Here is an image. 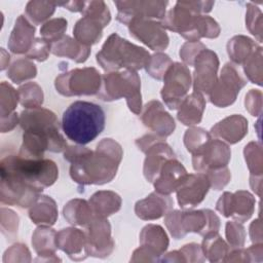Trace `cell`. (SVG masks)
<instances>
[{
  "mask_svg": "<svg viewBox=\"0 0 263 263\" xmlns=\"http://www.w3.org/2000/svg\"><path fill=\"white\" fill-rule=\"evenodd\" d=\"M123 156L121 145L111 138L102 139L95 150L83 145L69 146L64 158L70 165V177L79 185H104L111 182Z\"/></svg>",
  "mask_w": 263,
  "mask_h": 263,
  "instance_id": "6da1fadb",
  "label": "cell"
},
{
  "mask_svg": "<svg viewBox=\"0 0 263 263\" xmlns=\"http://www.w3.org/2000/svg\"><path fill=\"white\" fill-rule=\"evenodd\" d=\"M105 112L95 103L76 101L63 113L62 129L66 137L78 145L96 140L105 128Z\"/></svg>",
  "mask_w": 263,
  "mask_h": 263,
  "instance_id": "7a4b0ae2",
  "label": "cell"
},
{
  "mask_svg": "<svg viewBox=\"0 0 263 263\" xmlns=\"http://www.w3.org/2000/svg\"><path fill=\"white\" fill-rule=\"evenodd\" d=\"M151 54L144 47L136 45L120 37L117 33L111 34L101 50L97 53V63L106 72L123 70L138 71L146 68Z\"/></svg>",
  "mask_w": 263,
  "mask_h": 263,
  "instance_id": "3957f363",
  "label": "cell"
},
{
  "mask_svg": "<svg viewBox=\"0 0 263 263\" xmlns=\"http://www.w3.org/2000/svg\"><path fill=\"white\" fill-rule=\"evenodd\" d=\"M0 171L15 175L40 192L53 185L59 177V168L51 159L25 158L20 154L3 157Z\"/></svg>",
  "mask_w": 263,
  "mask_h": 263,
  "instance_id": "277c9868",
  "label": "cell"
},
{
  "mask_svg": "<svg viewBox=\"0 0 263 263\" xmlns=\"http://www.w3.org/2000/svg\"><path fill=\"white\" fill-rule=\"evenodd\" d=\"M98 97L105 102L124 98L128 109L136 115L142 112L141 80L137 71L121 70L102 75V84Z\"/></svg>",
  "mask_w": 263,
  "mask_h": 263,
  "instance_id": "5b68a950",
  "label": "cell"
},
{
  "mask_svg": "<svg viewBox=\"0 0 263 263\" xmlns=\"http://www.w3.org/2000/svg\"><path fill=\"white\" fill-rule=\"evenodd\" d=\"M164 224L175 239H181L188 233L206 235L219 232L220 219L217 214L210 210H171L164 216Z\"/></svg>",
  "mask_w": 263,
  "mask_h": 263,
  "instance_id": "8992f818",
  "label": "cell"
},
{
  "mask_svg": "<svg viewBox=\"0 0 263 263\" xmlns=\"http://www.w3.org/2000/svg\"><path fill=\"white\" fill-rule=\"evenodd\" d=\"M20 125L24 132L32 133L45 139L50 146V152L65 151L67 143L60 132L57 115L45 108L25 109L20 114Z\"/></svg>",
  "mask_w": 263,
  "mask_h": 263,
  "instance_id": "52a82bcc",
  "label": "cell"
},
{
  "mask_svg": "<svg viewBox=\"0 0 263 263\" xmlns=\"http://www.w3.org/2000/svg\"><path fill=\"white\" fill-rule=\"evenodd\" d=\"M102 75L93 67L76 68L60 73L54 80L57 91L64 97L98 95Z\"/></svg>",
  "mask_w": 263,
  "mask_h": 263,
  "instance_id": "ba28073f",
  "label": "cell"
},
{
  "mask_svg": "<svg viewBox=\"0 0 263 263\" xmlns=\"http://www.w3.org/2000/svg\"><path fill=\"white\" fill-rule=\"evenodd\" d=\"M192 79L189 68L181 63H173L164 74L160 96L170 110H177L188 96Z\"/></svg>",
  "mask_w": 263,
  "mask_h": 263,
  "instance_id": "9c48e42d",
  "label": "cell"
},
{
  "mask_svg": "<svg viewBox=\"0 0 263 263\" xmlns=\"http://www.w3.org/2000/svg\"><path fill=\"white\" fill-rule=\"evenodd\" d=\"M246 83L247 81L240 76L236 67L227 63L222 68L220 76L208 95L209 100L216 107H228L236 101L237 95Z\"/></svg>",
  "mask_w": 263,
  "mask_h": 263,
  "instance_id": "30bf717a",
  "label": "cell"
},
{
  "mask_svg": "<svg viewBox=\"0 0 263 263\" xmlns=\"http://www.w3.org/2000/svg\"><path fill=\"white\" fill-rule=\"evenodd\" d=\"M0 201L2 204L31 208L41 195L40 191L15 175L4 171H0Z\"/></svg>",
  "mask_w": 263,
  "mask_h": 263,
  "instance_id": "8fae6325",
  "label": "cell"
},
{
  "mask_svg": "<svg viewBox=\"0 0 263 263\" xmlns=\"http://www.w3.org/2000/svg\"><path fill=\"white\" fill-rule=\"evenodd\" d=\"M140 247L134 251L132 262H155L168 247V237L164 229L155 224H148L141 230Z\"/></svg>",
  "mask_w": 263,
  "mask_h": 263,
  "instance_id": "7c38bea8",
  "label": "cell"
},
{
  "mask_svg": "<svg viewBox=\"0 0 263 263\" xmlns=\"http://www.w3.org/2000/svg\"><path fill=\"white\" fill-rule=\"evenodd\" d=\"M231 158L229 146L218 139L211 138L192 153V166L197 173H208L227 166Z\"/></svg>",
  "mask_w": 263,
  "mask_h": 263,
  "instance_id": "4fadbf2b",
  "label": "cell"
},
{
  "mask_svg": "<svg viewBox=\"0 0 263 263\" xmlns=\"http://www.w3.org/2000/svg\"><path fill=\"white\" fill-rule=\"evenodd\" d=\"M117 7L116 20L128 25L133 20H155L161 21L166 13L167 1L160 0H132V1H115Z\"/></svg>",
  "mask_w": 263,
  "mask_h": 263,
  "instance_id": "5bb4252c",
  "label": "cell"
},
{
  "mask_svg": "<svg viewBox=\"0 0 263 263\" xmlns=\"http://www.w3.org/2000/svg\"><path fill=\"white\" fill-rule=\"evenodd\" d=\"M255 197L249 191L239 190L234 193L224 192L216 202V210L226 218L243 223L255 211Z\"/></svg>",
  "mask_w": 263,
  "mask_h": 263,
  "instance_id": "9a60e30c",
  "label": "cell"
},
{
  "mask_svg": "<svg viewBox=\"0 0 263 263\" xmlns=\"http://www.w3.org/2000/svg\"><path fill=\"white\" fill-rule=\"evenodd\" d=\"M85 227L86 255L97 258L108 257L115 248L114 239L111 236V225L109 221L107 219L93 218Z\"/></svg>",
  "mask_w": 263,
  "mask_h": 263,
  "instance_id": "2e32d148",
  "label": "cell"
},
{
  "mask_svg": "<svg viewBox=\"0 0 263 263\" xmlns=\"http://www.w3.org/2000/svg\"><path fill=\"white\" fill-rule=\"evenodd\" d=\"M219 59L215 51L204 48L194 61L193 90L202 95H209L218 79Z\"/></svg>",
  "mask_w": 263,
  "mask_h": 263,
  "instance_id": "e0dca14e",
  "label": "cell"
},
{
  "mask_svg": "<svg viewBox=\"0 0 263 263\" xmlns=\"http://www.w3.org/2000/svg\"><path fill=\"white\" fill-rule=\"evenodd\" d=\"M127 28L130 36L154 51L163 50L168 46V35L159 21L133 20Z\"/></svg>",
  "mask_w": 263,
  "mask_h": 263,
  "instance_id": "ac0fdd59",
  "label": "cell"
},
{
  "mask_svg": "<svg viewBox=\"0 0 263 263\" xmlns=\"http://www.w3.org/2000/svg\"><path fill=\"white\" fill-rule=\"evenodd\" d=\"M210 188V181L205 174H187L176 190L179 205L183 210L195 208L202 202Z\"/></svg>",
  "mask_w": 263,
  "mask_h": 263,
  "instance_id": "d6986e66",
  "label": "cell"
},
{
  "mask_svg": "<svg viewBox=\"0 0 263 263\" xmlns=\"http://www.w3.org/2000/svg\"><path fill=\"white\" fill-rule=\"evenodd\" d=\"M141 121L153 134L162 139L171 136L176 128L174 118L157 100H152L144 106L143 112H141Z\"/></svg>",
  "mask_w": 263,
  "mask_h": 263,
  "instance_id": "ffe728a7",
  "label": "cell"
},
{
  "mask_svg": "<svg viewBox=\"0 0 263 263\" xmlns=\"http://www.w3.org/2000/svg\"><path fill=\"white\" fill-rule=\"evenodd\" d=\"M188 5L187 1H177L175 6L170 9L160 21L164 29L180 34L183 38L191 32L197 16Z\"/></svg>",
  "mask_w": 263,
  "mask_h": 263,
  "instance_id": "44dd1931",
  "label": "cell"
},
{
  "mask_svg": "<svg viewBox=\"0 0 263 263\" xmlns=\"http://www.w3.org/2000/svg\"><path fill=\"white\" fill-rule=\"evenodd\" d=\"M143 153L146 154L143 174L145 179L150 183H153V181L156 179L164 162L176 157L175 152L163 139H159L149 145L143 151Z\"/></svg>",
  "mask_w": 263,
  "mask_h": 263,
  "instance_id": "7402d4cb",
  "label": "cell"
},
{
  "mask_svg": "<svg viewBox=\"0 0 263 263\" xmlns=\"http://www.w3.org/2000/svg\"><path fill=\"white\" fill-rule=\"evenodd\" d=\"M248 120L242 115H230L212 126L210 135L227 144H236L248 134Z\"/></svg>",
  "mask_w": 263,
  "mask_h": 263,
  "instance_id": "603a6c76",
  "label": "cell"
},
{
  "mask_svg": "<svg viewBox=\"0 0 263 263\" xmlns=\"http://www.w3.org/2000/svg\"><path fill=\"white\" fill-rule=\"evenodd\" d=\"M174 201L170 195L152 192L135 204V214L144 221L157 220L172 210Z\"/></svg>",
  "mask_w": 263,
  "mask_h": 263,
  "instance_id": "cb8c5ba5",
  "label": "cell"
},
{
  "mask_svg": "<svg viewBox=\"0 0 263 263\" xmlns=\"http://www.w3.org/2000/svg\"><path fill=\"white\" fill-rule=\"evenodd\" d=\"M187 174L184 165L176 157L168 159L161 166L158 176L153 181L155 191L170 195L177 190Z\"/></svg>",
  "mask_w": 263,
  "mask_h": 263,
  "instance_id": "d4e9b609",
  "label": "cell"
},
{
  "mask_svg": "<svg viewBox=\"0 0 263 263\" xmlns=\"http://www.w3.org/2000/svg\"><path fill=\"white\" fill-rule=\"evenodd\" d=\"M55 243L57 248L66 253L72 260L80 261L87 257L85 253V233L78 228L67 227L58 231Z\"/></svg>",
  "mask_w": 263,
  "mask_h": 263,
  "instance_id": "484cf974",
  "label": "cell"
},
{
  "mask_svg": "<svg viewBox=\"0 0 263 263\" xmlns=\"http://www.w3.org/2000/svg\"><path fill=\"white\" fill-rule=\"evenodd\" d=\"M35 31L25 15H18L8 39V49L14 54H26L33 44Z\"/></svg>",
  "mask_w": 263,
  "mask_h": 263,
  "instance_id": "4316f807",
  "label": "cell"
},
{
  "mask_svg": "<svg viewBox=\"0 0 263 263\" xmlns=\"http://www.w3.org/2000/svg\"><path fill=\"white\" fill-rule=\"evenodd\" d=\"M57 232L50 226L39 225L32 234V246L38 255L35 261H61L55 256Z\"/></svg>",
  "mask_w": 263,
  "mask_h": 263,
  "instance_id": "83f0119b",
  "label": "cell"
},
{
  "mask_svg": "<svg viewBox=\"0 0 263 263\" xmlns=\"http://www.w3.org/2000/svg\"><path fill=\"white\" fill-rule=\"evenodd\" d=\"M205 109V99L202 93L193 91L188 95L178 108V120L187 126L200 123Z\"/></svg>",
  "mask_w": 263,
  "mask_h": 263,
  "instance_id": "f1b7e54d",
  "label": "cell"
},
{
  "mask_svg": "<svg viewBox=\"0 0 263 263\" xmlns=\"http://www.w3.org/2000/svg\"><path fill=\"white\" fill-rule=\"evenodd\" d=\"M95 218L107 219L117 213L121 208V197L114 191L100 190L95 192L88 199Z\"/></svg>",
  "mask_w": 263,
  "mask_h": 263,
  "instance_id": "f546056e",
  "label": "cell"
},
{
  "mask_svg": "<svg viewBox=\"0 0 263 263\" xmlns=\"http://www.w3.org/2000/svg\"><path fill=\"white\" fill-rule=\"evenodd\" d=\"M51 52L57 57H66L75 63H84L90 54V47L65 35L62 39L51 44Z\"/></svg>",
  "mask_w": 263,
  "mask_h": 263,
  "instance_id": "4dcf8cb0",
  "label": "cell"
},
{
  "mask_svg": "<svg viewBox=\"0 0 263 263\" xmlns=\"http://www.w3.org/2000/svg\"><path fill=\"white\" fill-rule=\"evenodd\" d=\"M58 208L53 198L40 195L29 210V217L36 225L52 226L58 220Z\"/></svg>",
  "mask_w": 263,
  "mask_h": 263,
  "instance_id": "1f68e13d",
  "label": "cell"
},
{
  "mask_svg": "<svg viewBox=\"0 0 263 263\" xmlns=\"http://www.w3.org/2000/svg\"><path fill=\"white\" fill-rule=\"evenodd\" d=\"M104 28L105 27L97 20L88 16H82L76 22L73 28L74 39L81 44L90 47L101 40Z\"/></svg>",
  "mask_w": 263,
  "mask_h": 263,
  "instance_id": "d6a6232c",
  "label": "cell"
},
{
  "mask_svg": "<svg viewBox=\"0 0 263 263\" xmlns=\"http://www.w3.org/2000/svg\"><path fill=\"white\" fill-rule=\"evenodd\" d=\"M63 214L68 223L77 226H86L95 218L89 202L81 198L69 200L63 209Z\"/></svg>",
  "mask_w": 263,
  "mask_h": 263,
  "instance_id": "836d02e7",
  "label": "cell"
},
{
  "mask_svg": "<svg viewBox=\"0 0 263 263\" xmlns=\"http://www.w3.org/2000/svg\"><path fill=\"white\" fill-rule=\"evenodd\" d=\"M258 47L259 46L253 39L243 35H236L229 39L227 43V53L234 64L240 65L243 64Z\"/></svg>",
  "mask_w": 263,
  "mask_h": 263,
  "instance_id": "e575fe53",
  "label": "cell"
},
{
  "mask_svg": "<svg viewBox=\"0 0 263 263\" xmlns=\"http://www.w3.org/2000/svg\"><path fill=\"white\" fill-rule=\"evenodd\" d=\"M201 249L205 260H209L210 262L224 261L225 257L230 251V247L222 239L218 232L204 235Z\"/></svg>",
  "mask_w": 263,
  "mask_h": 263,
  "instance_id": "d590c367",
  "label": "cell"
},
{
  "mask_svg": "<svg viewBox=\"0 0 263 263\" xmlns=\"http://www.w3.org/2000/svg\"><path fill=\"white\" fill-rule=\"evenodd\" d=\"M220 26L213 17L200 14L197 16L193 29L185 39L190 42H197L201 38L215 39L220 35Z\"/></svg>",
  "mask_w": 263,
  "mask_h": 263,
  "instance_id": "8d00e7d4",
  "label": "cell"
},
{
  "mask_svg": "<svg viewBox=\"0 0 263 263\" xmlns=\"http://www.w3.org/2000/svg\"><path fill=\"white\" fill-rule=\"evenodd\" d=\"M55 7V2L31 0L26 5L25 16L32 25L44 24L54 13Z\"/></svg>",
  "mask_w": 263,
  "mask_h": 263,
  "instance_id": "74e56055",
  "label": "cell"
},
{
  "mask_svg": "<svg viewBox=\"0 0 263 263\" xmlns=\"http://www.w3.org/2000/svg\"><path fill=\"white\" fill-rule=\"evenodd\" d=\"M36 66L27 58H20L15 60L7 69V77L16 84H21L22 82L33 79L36 77Z\"/></svg>",
  "mask_w": 263,
  "mask_h": 263,
  "instance_id": "f35d334b",
  "label": "cell"
},
{
  "mask_svg": "<svg viewBox=\"0 0 263 263\" xmlns=\"http://www.w3.org/2000/svg\"><path fill=\"white\" fill-rule=\"evenodd\" d=\"M162 262H203L205 257L202 253L201 246L197 243H188L183 246L180 250L170 252L165 257L159 259Z\"/></svg>",
  "mask_w": 263,
  "mask_h": 263,
  "instance_id": "ab89813d",
  "label": "cell"
},
{
  "mask_svg": "<svg viewBox=\"0 0 263 263\" xmlns=\"http://www.w3.org/2000/svg\"><path fill=\"white\" fill-rule=\"evenodd\" d=\"M20 104L25 109L41 107L44 101L43 90L36 82H27L17 89Z\"/></svg>",
  "mask_w": 263,
  "mask_h": 263,
  "instance_id": "60d3db41",
  "label": "cell"
},
{
  "mask_svg": "<svg viewBox=\"0 0 263 263\" xmlns=\"http://www.w3.org/2000/svg\"><path fill=\"white\" fill-rule=\"evenodd\" d=\"M67 27L68 22L64 17H54L48 20L40 28L41 38L52 44L65 36L64 34L67 30Z\"/></svg>",
  "mask_w": 263,
  "mask_h": 263,
  "instance_id": "b9f144b4",
  "label": "cell"
},
{
  "mask_svg": "<svg viewBox=\"0 0 263 263\" xmlns=\"http://www.w3.org/2000/svg\"><path fill=\"white\" fill-rule=\"evenodd\" d=\"M243 155L251 176H262L263 159L261 145L257 142H250L243 149Z\"/></svg>",
  "mask_w": 263,
  "mask_h": 263,
  "instance_id": "7bdbcfd3",
  "label": "cell"
},
{
  "mask_svg": "<svg viewBox=\"0 0 263 263\" xmlns=\"http://www.w3.org/2000/svg\"><path fill=\"white\" fill-rule=\"evenodd\" d=\"M18 102L17 90L6 81H2L0 84V117L12 114Z\"/></svg>",
  "mask_w": 263,
  "mask_h": 263,
  "instance_id": "ee69618b",
  "label": "cell"
},
{
  "mask_svg": "<svg viewBox=\"0 0 263 263\" xmlns=\"http://www.w3.org/2000/svg\"><path fill=\"white\" fill-rule=\"evenodd\" d=\"M262 47L259 46L242 64L248 79L255 84L262 85Z\"/></svg>",
  "mask_w": 263,
  "mask_h": 263,
  "instance_id": "f6af8a7d",
  "label": "cell"
},
{
  "mask_svg": "<svg viewBox=\"0 0 263 263\" xmlns=\"http://www.w3.org/2000/svg\"><path fill=\"white\" fill-rule=\"evenodd\" d=\"M81 14L82 16H88L97 20L104 27L108 26L111 21V12L106 3L102 0L85 1Z\"/></svg>",
  "mask_w": 263,
  "mask_h": 263,
  "instance_id": "bcb514c9",
  "label": "cell"
},
{
  "mask_svg": "<svg viewBox=\"0 0 263 263\" xmlns=\"http://www.w3.org/2000/svg\"><path fill=\"white\" fill-rule=\"evenodd\" d=\"M173 64L171 58L163 52H156L151 55L150 62L147 65L146 72L154 79L161 80L164 77L165 72Z\"/></svg>",
  "mask_w": 263,
  "mask_h": 263,
  "instance_id": "7dc6e473",
  "label": "cell"
},
{
  "mask_svg": "<svg viewBox=\"0 0 263 263\" xmlns=\"http://www.w3.org/2000/svg\"><path fill=\"white\" fill-rule=\"evenodd\" d=\"M262 11L254 3L249 2L247 4L246 28L260 43L262 42Z\"/></svg>",
  "mask_w": 263,
  "mask_h": 263,
  "instance_id": "c3c4849f",
  "label": "cell"
},
{
  "mask_svg": "<svg viewBox=\"0 0 263 263\" xmlns=\"http://www.w3.org/2000/svg\"><path fill=\"white\" fill-rule=\"evenodd\" d=\"M212 137L209 132L201 127H190L185 132L184 135V145L188 152L191 154L195 152L202 144H204Z\"/></svg>",
  "mask_w": 263,
  "mask_h": 263,
  "instance_id": "681fc988",
  "label": "cell"
},
{
  "mask_svg": "<svg viewBox=\"0 0 263 263\" xmlns=\"http://www.w3.org/2000/svg\"><path fill=\"white\" fill-rule=\"evenodd\" d=\"M225 235L230 249H239L245 246L246 231L241 223L229 221L226 223Z\"/></svg>",
  "mask_w": 263,
  "mask_h": 263,
  "instance_id": "f907efd6",
  "label": "cell"
},
{
  "mask_svg": "<svg viewBox=\"0 0 263 263\" xmlns=\"http://www.w3.org/2000/svg\"><path fill=\"white\" fill-rule=\"evenodd\" d=\"M18 216L12 210L1 208V232L8 239L12 240L17 234Z\"/></svg>",
  "mask_w": 263,
  "mask_h": 263,
  "instance_id": "816d5d0a",
  "label": "cell"
},
{
  "mask_svg": "<svg viewBox=\"0 0 263 263\" xmlns=\"http://www.w3.org/2000/svg\"><path fill=\"white\" fill-rule=\"evenodd\" d=\"M51 52V44L43 38H35L29 51L25 54V58L34 60L37 62H44L48 59Z\"/></svg>",
  "mask_w": 263,
  "mask_h": 263,
  "instance_id": "f5cc1de1",
  "label": "cell"
},
{
  "mask_svg": "<svg viewBox=\"0 0 263 263\" xmlns=\"http://www.w3.org/2000/svg\"><path fill=\"white\" fill-rule=\"evenodd\" d=\"M204 48H206V46L199 41H197V42L187 41L181 46L179 54H180V58L183 61L184 65L193 66L197 54Z\"/></svg>",
  "mask_w": 263,
  "mask_h": 263,
  "instance_id": "db71d44e",
  "label": "cell"
},
{
  "mask_svg": "<svg viewBox=\"0 0 263 263\" xmlns=\"http://www.w3.org/2000/svg\"><path fill=\"white\" fill-rule=\"evenodd\" d=\"M30 251L26 245L14 243L8 248L3 256V262H30L31 256Z\"/></svg>",
  "mask_w": 263,
  "mask_h": 263,
  "instance_id": "11a10c76",
  "label": "cell"
},
{
  "mask_svg": "<svg viewBox=\"0 0 263 263\" xmlns=\"http://www.w3.org/2000/svg\"><path fill=\"white\" fill-rule=\"evenodd\" d=\"M205 175L208 176V179L210 181L211 188L217 191L222 190L231 179V174L227 166L210 171L205 173Z\"/></svg>",
  "mask_w": 263,
  "mask_h": 263,
  "instance_id": "9f6ffc18",
  "label": "cell"
},
{
  "mask_svg": "<svg viewBox=\"0 0 263 263\" xmlns=\"http://www.w3.org/2000/svg\"><path fill=\"white\" fill-rule=\"evenodd\" d=\"M245 107L252 116H260L262 112V91L251 89L246 95Z\"/></svg>",
  "mask_w": 263,
  "mask_h": 263,
  "instance_id": "6f0895ef",
  "label": "cell"
},
{
  "mask_svg": "<svg viewBox=\"0 0 263 263\" xmlns=\"http://www.w3.org/2000/svg\"><path fill=\"white\" fill-rule=\"evenodd\" d=\"M0 123H1V133H7L12 130L17 123H20V116L17 115L16 112H13L12 114L5 116V117H0Z\"/></svg>",
  "mask_w": 263,
  "mask_h": 263,
  "instance_id": "680465c9",
  "label": "cell"
},
{
  "mask_svg": "<svg viewBox=\"0 0 263 263\" xmlns=\"http://www.w3.org/2000/svg\"><path fill=\"white\" fill-rule=\"evenodd\" d=\"M261 229H262V226H261L260 219L253 221L252 224L250 225V236H251V240L254 243H262Z\"/></svg>",
  "mask_w": 263,
  "mask_h": 263,
  "instance_id": "91938a15",
  "label": "cell"
},
{
  "mask_svg": "<svg viewBox=\"0 0 263 263\" xmlns=\"http://www.w3.org/2000/svg\"><path fill=\"white\" fill-rule=\"evenodd\" d=\"M84 3H85V1H69V2H65V3H57V6H63L70 11L81 13V11L84 7Z\"/></svg>",
  "mask_w": 263,
  "mask_h": 263,
  "instance_id": "94428289",
  "label": "cell"
},
{
  "mask_svg": "<svg viewBox=\"0 0 263 263\" xmlns=\"http://www.w3.org/2000/svg\"><path fill=\"white\" fill-rule=\"evenodd\" d=\"M9 62H10V55L3 48H1V67H0V69L2 71L5 70L9 66Z\"/></svg>",
  "mask_w": 263,
  "mask_h": 263,
  "instance_id": "6125c7cd",
  "label": "cell"
}]
</instances>
